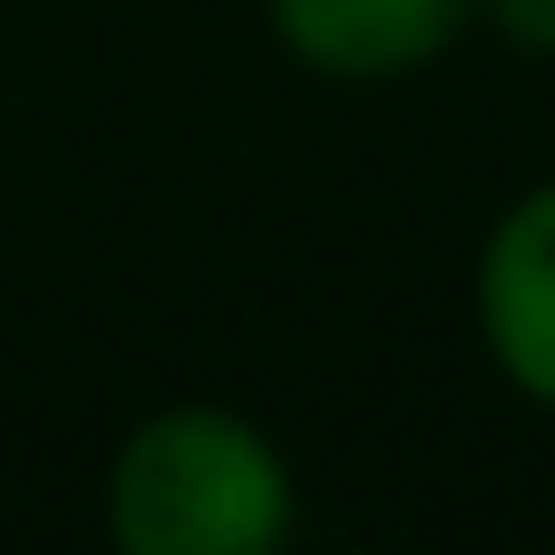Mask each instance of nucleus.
Segmentation results:
<instances>
[{"mask_svg": "<svg viewBox=\"0 0 555 555\" xmlns=\"http://www.w3.org/2000/svg\"><path fill=\"white\" fill-rule=\"evenodd\" d=\"M121 555H269L295 538V468L260 416L225 399L147 408L104 468Z\"/></svg>", "mask_w": 555, "mask_h": 555, "instance_id": "f257e3e1", "label": "nucleus"}, {"mask_svg": "<svg viewBox=\"0 0 555 555\" xmlns=\"http://www.w3.org/2000/svg\"><path fill=\"white\" fill-rule=\"evenodd\" d=\"M468 312H477L486 364L529 408L555 416V182H529L520 199H503V217L477 243Z\"/></svg>", "mask_w": 555, "mask_h": 555, "instance_id": "f03ea898", "label": "nucleus"}, {"mask_svg": "<svg viewBox=\"0 0 555 555\" xmlns=\"http://www.w3.org/2000/svg\"><path fill=\"white\" fill-rule=\"evenodd\" d=\"M260 9L278 52L330 87H399L477 26V0H260Z\"/></svg>", "mask_w": 555, "mask_h": 555, "instance_id": "7ed1b4c3", "label": "nucleus"}, {"mask_svg": "<svg viewBox=\"0 0 555 555\" xmlns=\"http://www.w3.org/2000/svg\"><path fill=\"white\" fill-rule=\"evenodd\" d=\"M477 26H494L512 52L555 61V0H477Z\"/></svg>", "mask_w": 555, "mask_h": 555, "instance_id": "20e7f679", "label": "nucleus"}]
</instances>
